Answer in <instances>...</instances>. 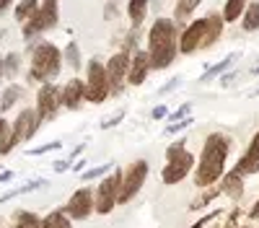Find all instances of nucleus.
<instances>
[{
  "instance_id": "nucleus-1",
  "label": "nucleus",
  "mask_w": 259,
  "mask_h": 228,
  "mask_svg": "<svg viewBox=\"0 0 259 228\" xmlns=\"http://www.w3.org/2000/svg\"><path fill=\"white\" fill-rule=\"evenodd\" d=\"M150 50H148V62H150V70H163L174 62L177 55V26L174 21L168 18H158L153 29H150Z\"/></svg>"
},
{
  "instance_id": "nucleus-2",
  "label": "nucleus",
  "mask_w": 259,
  "mask_h": 228,
  "mask_svg": "<svg viewBox=\"0 0 259 228\" xmlns=\"http://www.w3.org/2000/svg\"><path fill=\"white\" fill-rule=\"evenodd\" d=\"M228 158V138L221 132H212L205 140V148L200 156V166H197V184L207 187L212 181H218L223 174V166Z\"/></svg>"
},
{
  "instance_id": "nucleus-3",
  "label": "nucleus",
  "mask_w": 259,
  "mask_h": 228,
  "mask_svg": "<svg viewBox=\"0 0 259 228\" xmlns=\"http://www.w3.org/2000/svg\"><path fill=\"white\" fill-rule=\"evenodd\" d=\"M221 31H223V18H218V16H207V18H200V21H192V24L184 29V34H182L179 50L184 55H189L194 50L210 47L212 41L221 36Z\"/></svg>"
},
{
  "instance_id": "nucleus-4",
  "label": "nucleus",
  "mask_w": 259,
  "mask_h": 228,
  "mask_svg": "<svg viewBox=\"0 0 259 228\" xmlns=\"http://www.w3.org/2000/svg\"><path fill=\"white\" fill-rule=\"evenodd\" d=\"M62 65V55L55 44L50 41H39L31 52V70H29V80H39V83H47L52 78H57Z\"/></svg>"
},
{
  "instance_id": "nucleus-5",
  "label": "nucleus",
  "mask_w": 259,
  "mask_h": 228,
  "mask_svg": "<svg viewBox=\"0 0 259 228\" xmlns=\"http://www.w3.org/2000/svg\"><path fill=\"white\" fill-rule=\"evenodd\" d=\"M184 145H187V143L179 140L177 145H171V148H168V166L163 169V181H166V184L182 181V179L189 174V169H192L194 156L184 151Z\"/></svg>"
},
{
  "instance_id": "nucleus-6",
  "label": "nucleus",
  "mask_w": 259,
  "mask_h": 228,
  "mask_svg": "<svg viewBox=\"0 0 259 228\" xmlns=\"http://www.w3.org/2000/svg\"><path fill=\"white\" fill-rule=\"evenodd\" d=\"M55 24H57V0H45V3L36 8V13L24 24V39L31 44V39L36 34L52 29Z\"/></svg>"
},
{
  "instance_id": "nucleus-7",
  "label": "nucleus",
  "mask_w": 259,
  "mask_h": 228,
  "mask_svg": "<svg viewBox=\"0 0 259 228\" xmlns=\"http://www.w3.org/2000/svg\"><path fill=\"white\" fill-rule=\"evenodd\" d=\"M145 176H148V161H135L133 166H130V171L122 176V181H119L117 202H130V200H133L140 192Z\"/></svg>"
},
{
  "instance_id": "nucleus-8",
  "label": "nucleus",
  "mask_w": 259,
  "mask_h": 228,
  "mask_svg": "<svg viewBox=\"0 0 259 228\" xmlns=\"http://www.w3.org/2000/svg\"><path fill=\"white\" fill-rule=\"evenodd\" d=\"M119 181H122V171H114L109 174L101 184H99V190H96V213L106 215V213H112V207L117 205V195H119Z\"/></svg>"
},
{
  "instance_id": "nucleus-9",
  "label": "nucleus",
  "mask_w": 259,
  "mask_h": 228,
  "mask_svg": "<svg viewBox=\"0 0 259 228\" xmlns=\"http://www.w3.org/2000/svg\"><path fill=\"white\" fill-rule=\"evenodd\" d=\"M106 96H109V80H106V70L101 62H91L89 65V80H85V99L101 104Z\"/></svg>"
},
{
  "instance_id": "nucleus-10",
  "label": "nucleus",
  "mask_w": 259,
  "mask_h": 228,
  "mask_svg": "<svg viewBox=\"0 0 259 228\" xmlns=\"http://www.w3.org/2000/svg\"><path fill=\"white\" fill-rule=\"evenodd\" d=\"M57 107H60V91L52 86V83H45L36 94V117H39V122L52 119L57 114Z\"/></svg>"
},
{
  "instance_id": "nucleus-11",
  "label": "nucleus",
  "mask_w": 259,
  "mask_h": 228,
  "mask_svg": "<svg viewBox=\"0 0 259 228\" xmlns=\"http://www.w3.org/2000/svg\"><path fill=\"white\" fill-rule=\"evenodd\" d=\"M127 68H130V55L127 52H117L112 60H109V65H106V80H109V91L119 94L122 91V80L127 78Z\"/></svg>"
},
{
  "instance_id": "nucleus-12",
  "label": "nucleus",
  "mask_w": 259,
  "mask_h": 228,
  "mask_svg": "<svg viewBox=\"0 0 259 228\" xmlns=\"http://www.w3.org/2000/svg\"><path fill=\"white\" fill-rule=\"evenodd\" d=\"M94 210V195L91 190H78L68 205H65V215H70L73 220H83V218H89Z\"/></svg>"
},
{
  "instance_id": "nucleus-13",
  "label": "nucleus",
  "mask_w": 259,
  "mask_h": 228,
  "mask_svg": "<svg viewBox=\"0 0 259 228\" xmlns=\"http://www.w3.org/2000/svg\"><path fill=\"white\" fill-rule=\"evenodd\" d=\"M39 130V117L34 109H24L18 114V119L11 124V132H13V140H29L34 132Z\"/></svg>"
},
{
  "instance_id": "nucleus-14",
  "label": "nucleus",
  "mask_w": 259,
  "mask_h": 228,
  "mask_svg": "<svg viewBox=\"0 0 259 228\" xmlns=\"http://www.w3.org/2000/svg\"><path fill=\"white\" fill-rule=\"evenodd\" d=\"M150 70V62H148V52H135V57H130V68H127V80L133 86H140L145 80Z\"/></svg>"
},
{
  "instance_id": "nucleus-15",
  "label": "nucleus",
  "mask_w": 259,
  "mask_h": 228,
  "mask_svg": "<svg viewBox=\"0 0 259 228\" xmlns=\"http://www.w3.org/2000/svg\"><path fill=\"white\" fill-rule=\"evenodd\" d=\"M83 99H85V83L78 80V78H73L68 86L62 88V99H60V104H65L68 109H78Z\"/></svg>"
},
{
  "instance_id": "nucleus-16",
  "label": "nucleus",
  "mask_w": 259,
  "mask_h": 228,
  "mask_svg": "<svg viewBox=\"0 0 259 228\" xmlns=\"http://www.w3.org/2000/svg\"><path fill=\"white\" fill-rule=\"evenodd\" d=\"M259 171V132L254 135L251 145H249V151L244 153V158L239 161V166H236V174H254Z\"/></svg>"
},
{
  "instance_id": "nucleus-17",
  "label": "nucleus",
  "mask_w": 259,
  "mask_h": 228,
  "mask_svg": "<svg viewBox=\"0 0 259 228\" xmlns=\"http://www.w3.org/2000/svg\"><path fill=\"white\" fill-rule=\"evenodd\" d=\"M127 13H130V21H133L135 26H140L145 21V13H148V0H130Z\"/></svg>"
},
{
  "instance_id": "nucleus-18",
  "label": "nucleus",
  "mask_w": 259,
  "mask_h": 228,
  "mask_svg": "<svg viewBox=\"0 0 259 228\" xmlns=\"http://www.w3.org/2000/svg\"><path fill=\"white\" fill-rule=\"evenodd\" d=\"M36 8H39L36 0H21V3L16 6V11H13V16H16L18 24H26V21L36 13Z\"/></svg>"
},
{
  "instance_id": "nucleus-19",
  "label": "nucleus",
  "mask_w": 259,
  "mask_h": 228,
  "mask_svg": "<svg viewBox=\"0 0 259 228\" xmlns=\"http://www.w3.org/2000/svg\"><path fill=\"white\" fill-rule=\"evenodd\" d=\"M241 16H244V21H241L244 31H256V29H259V3L246 6Z\"/></svg>"
},
{
  "instance_id": "nucleus-20",
  "label": "nucleus",
  "mask_w": 259,
  "mask_h": 228,
  "mask_svg": "<svg viewBox=\"0 0 259 228\" xmlns=\"http://www.w3.org/2000/svg\"><path fill=\"white\" fill-rule=\"evenodd\" d=\"M45 184H47L45 179L26 181L24 187H18V190H11V192H6L3 197H0V202H8V200H13V197H21V195H26V192H34V190H39V187H45Z\"/></svg>"
},
{
  "instance_id": "nucleus-21",
  "label": "nucleus",
  "mask_w": 259,
  "mask_h": 228,
  "mask_svg": "<svg viewBox=\"0 0 259 228\" xmlns=\"http://www.w3.org/2000/svg\"><path fill=\"white\" fill-rule=\"evenodd\" d=\"M21 94H24V88H21V86H11V88H6L3 96H0V112H8L13 104L21 99Z\"/></svg>"
},
{
  "instance_id": "nucleus-22",
  "label": "nucleus",
  "mask_w": 259,
  "mask_h": 228,
  "mask_svg": "<svg viewBox=\"0 0 259 228\" xmlns=\"http://www.w3.org/2000/svg\"><path fill=\"white\" fill-rule=\"evenodd\" d=\"M244 8H246V0H228L226 11H223V21H239Z\"/></svg>"
},
{
  "instance_id": "nucleus-23",
  "label": "nucleus",
  "mask_w": 259,
  "mask_h": 228,
  "mask_svg": "<svg viewBox=\"0 0 259 228\" xmlns=\"http://www.w3.org/2000/svg\"><path fill=\"white\" fill-rule=\"evenodd\" d=\"M39 228H70L65 213H50L45 220H39Z\"/></svg>"
},
{
  "instance_id": "nucleus-24",
  "label": "nucleus",
  "mask_w": 259,
  "mask_h": 228,
  "mask_svg": "<svg viewBox=\"0 0 259 228\" xmlns=\"http://www.w3.org/2000/svg\"><path fill=\"white\" fill-rule=\"evenodd\" d=\"M233 62H236V55H228L223 62H218V65H215V68H210V70L202 75V83H205V80H210V78H215V75H221L223 70H228V68L233 65Z\"/></svg>"
},
{
  "instance_id": "nucleus-25",
  "label": "nucleus",
  "mask_w": 259,
  "mask_h": 228,
  "mask_svg": "<svg viewBox=\"0 0 259 228\" xmlns=\"http://www.w3.org/2000/svg\"><path fill=\"white\" fill-rule=\"evenodd\" d=\"M18 62H21V57H18V52H11L8 57H3V75H8V78H13V75L18 73Z\"/></svg>"
},
{
  "instance_id": "nucleus-26",
  "label": "nucleus",
  "mask_w": 259,
  "mask_h": 228,
  "mask_svg": "<svg viewBox=\"0 0 259 228\" xmlns=\"http://www.w3.org/2000/svg\"><path fill=\"white\" fill-rule=\"evenodd\" d=\"M65 60H68L73 68H80V50H78V41H70V44L65 47Z\"/></svg>"
},
{
  "instance_id": "nucleus-27",
  "label": "nucleus",
  "mask_w": 259,
  "mask_h": 228,
  "mask_svg": "<svg viewBox=\"0 0 259 228\" xmlns=\"http://www.w3.org/2000/svg\"><path fill=\"white\" fill-rule=\"evenodd\" d=\"M16 228H39V220L31 213H18L16 215Z\"/></svg>"
},
{
  "instance_id": "nucleus-28",
  "label": "nucleus",
  "mask_w": 259,
  "mask_h": 228,
  "mask_svg": "<svg viewBox=\"0 0 259 228\" xmlns=\"http://www.w3.org/2000/svg\"><path fill=\"white\" fill-rule=\"evenodd\" d=\"M200 6V0H179L177 3V18H184V16H189L194 8Z\"/></svg>"
},
{
  "instance_id": "nucleus-29",
  "label": "nucleus",
  "mask_w": 259,
  "mask_h": 228,
  "mask_svg": "<svg viewBox=\"0 0 259 228\" xmlns=\"http://www.w3.org/2000/svg\"><path fill=\"white\" fill-rule=\"evenodd\" d=\"M112 169V163H104V166H96V169H91V171H83V179L85 181H91V179H96V176H101V174H106Z\"/></svg>"
},
{
  "instance_id": "nucleus-30",
  "label": "nucleus",
  "mask_w": 259,
  "mask_h": 228,
  "mask_svg": "<svg viewBox=\"0 0 259 228\" xmlns=\"http://www.w3.org/2000/svg\"><path fill=\"white\" fill-rule=\"evenodd\" d=\"M189 124H192V117H184V119H179V122H174V124H168L166 132H168V135H174V132H179V130H187Z\"/></svg>"
},
{
  "instance_id": "nucleus-31",
  "label": "nucleus",
  "mask_w": 259,
  "mask_h": 228,
  "mask_svg": "<svg viewBox=\"0 0 259 228\" xmlns=\"http://www.w3.org/2000/svg\"><path fill=\"white\" fill-rule=\"evenodd\" d=\"M60 140H55V143H47V145H41V148H36V151H29V156H41V153H47V151H57L60 148Z\"/></svg>"
},
{
  "instance_id": "nucleus-32",
  "label": "nucleus",
  "mask_w": 259,
  "mask_h": 228,
  "mask_svg": "<svg viewBox=\"0 0 259 228\" xmlns=\"http://www.w3.org/2000/svg\"><path fill=\"white\" fill-rule=\"evenodd\" d=\"M122 119H124V112H117L114 117H109V119H104V122H101V127H104V130H109V127H114V124H119Z\"/></svg>"
},
{
  "instance_id": "nucleus-33",
  "label": "nucleus",
  "mask_w": 259,
  "mask_h": 228,
  "mask_svg": "<svg viewBox=\"0 0 259 228\" xmlns=\"http://www.w3.org/2000/svg\"><path fill=\"white\" fill-rule=\"evenodd\" d=\"M187 114H189V104H182V109L171 114V122H179V119H182V117H187Z\"/></svg>"
},
{
  "instance_id": "nucleus-34",
  "label": "nucleus",
  "mask_w": 259,
  "mask_h": 228,
  "mask_svg": "<svg viewBox=\"0 0 259 228\" xmlns=\"http://www.w3.org/2000/svg\"><path fill=\"white\" fill-rule=\"evenodd\" d=\"M179 83H182V78H174V80H168V83H166V86H163V88H161L158 94H168L171 88H177V86H179Z\"/></svg>"
},
{
  "instance_id": "nucleus-35",
  "label": "nucleus",
  "mask_w": 259,
  "mask_h": 228,
  "mask_svg": "<svg viewBox=\"0 0 259 228\" xmlns=\"http://www.w3.org/2000/svg\"><path fill=\"white\" fill-rule=\"evenodd\" d=\"M215 215H218V213H210V215H205V218H202V220H200V223H194V225H192V228H202V225H205V223H210V220H212V218H215Z\"/></svg>"
},
{
  "instance_id": "nucleus-36",
  "label": "nucleus",
  "mask_w": 259,
  "mask_h": 228,
  "mask_svg": "<svg viewBox=\"0 0 259 228\" xmlns=\"http://www.w3.org/2000/svg\"><path fill=\"white\" fill-rule=\"evenodd\" d=\"M166 117V107H156L153 109V119H163Z\"/></svg>"
},
{
  "instance_id": "nucleus-37",
  "label": "nucleus",
  "mask_w": 259,
  "mask_h": 228,
  "mask_svg": "<svg viewBox=\"0 0 259 228\" xmlns=\"http://www.w3.org/2000/svg\"><path fill=\"white\" fill-rule=\"evenodd\" d=\"M8 8H11V0H0V16H3Z\"/></svg>"
},
{
  "instance_id": "nucleus-38",
  "label": "nucleus",
  "mask_w": 259,
  "mask_h": 228,
  "mask_svg": "<svg viewBox=\"0 0 259 228\" xmlns=\"http://www.w3.org/2000/svg\"><path fill=\"white\" fill-rule=\"evenodd\" d=\"M68 169V161H60V163H55V171H65Z\"/></svg>"
},
{
  "instance_id": "nucleus-39",
  "label": "nucleus",
  "mask_w": 259,
  "mask_h": 228,
  "mask_svg": "<svg viewBox=\"0 0 259 228\" xmlns=\"http://www.w3.org/2000/svg\"><path fill=\"white\" fill-rule=\"evenodd\" d=\"M251 218H259V200H256V205H254V210H251Z\"/></svg>"
},
{
  "instance_id": "nucleus-40",
  "label": "nucleus",
  "mask_w": 259,
  "mask_h": 228,
  "mask_svg": "<svg viewBox=\"0 0 259 228\" xmlns=\"http://www.w3.org/2000/svg\"><path fill=\"white\" fill-rule=\"evenodd\" d=\"M11 176H13V174H8V171H3V174H0V181H8Z\"/></svg>"
},
{
  "instance_id": "nucleus-41",
  "label": "nucleus",
  "mask_w": 259,
  "mask_h": 228,
  "mask_svg": "<svg viewBox=\"0 0 259 228\" xmlns=\"http://www.w3.org/2000/svg\"><path fill=\"white\" fill-rule=\"evenodd\" d=\"M0 78H3V57H0Z\"/></svg>"
},
{
  "instance_id": "nucleus-42",
  "label": "nucleus",
  "mask_w": 259,
  "mask_h": 228,
  "mask_svg": "<svg viewBox=\"0 0 259 228\" xmlns=\"http://www.w3.org/2000/svg\"><path fill=\"white\" fill-rule=\"evenodd\" d=\"M6 124H8V122H6V119H0V130H3V127H6Z\"/></svg>"
},
{
  "instance_id": "nucleus-43",
  "label": "nucleus",
  "mask_w": 259,
  "mask_h": 228,
  "mask_svg": "<svg viewBox=\"0 0 259 228\" xmlns=\"http://www.w3.org/2000/svg\"><path fill=\"white\" fill-rule=\"evenodd\" d=\"M254 73H256V75H259V65H256V68H254Z\"/></svg>"
}]
</instances>
